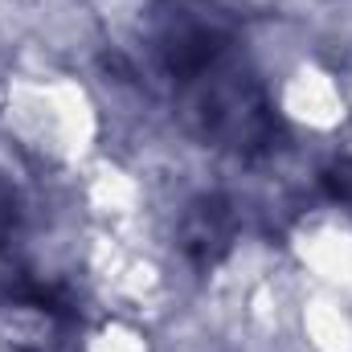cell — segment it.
<instances>
[{
	"label": "cell",
	"instance_id": "obj_1",
	"mask_svg": "<svg viewBox=\"0 0 352 352\" xmlns=\"http://www.w3.org/2000/svg\"><path fill=\"white\" fill-rule=\"evenodd\" d=\"M148 50L160 78L173 87L176 111L217 148L258 156L274 148V107L242 58L234 25L192 0H164L152 12Z\"/></svg>",
	"mask_w": 352,
	"mask_h": 352
},
{
	"label": "cell",
	"instance_id": "obj_2",
	"mask_svg": "<svg viewBox=\"0 0 352 352\" xmlns=\"http://www.w3.org/2000/svg\"><path fill=\"white\" fill-rule=\"evenodd\" d=\"M234 242V213L230 205H221L217 197H205L197 205H188L184 226H180V246L188 250L192 263H217Z\"/></svg>",
	"mask_w": 352,
	"mask_h": 352
},
{
	"label": "cell",
	"instance_id": "obj_3",
	"mask_svg": "<svg viewBox=\"0 0 352 352\" xmlns=\"http://www.w3.org/2000/svg\"><path fill=\"white\" fill-rule=\"evenodd\" d=\"M324 184L332 188V197H340V201H349V205H352V160L332 164V168L324 173Z\"/></svg>",
	"mask_w": 352,
	"mask_h": 352
}]
</instances>
